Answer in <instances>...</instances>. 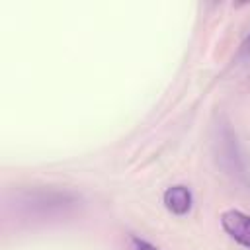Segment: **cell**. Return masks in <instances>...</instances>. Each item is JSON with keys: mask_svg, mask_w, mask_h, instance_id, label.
Here are the masks:
<instances>
[{"mask_svg": "<svg viewBox=\"0 0 250 250\" xmlns=\"http://www.w3.org/2000/svg\"><path fill=\"white\" fill-rule=\"evenodd\" d=\"M131 244H133L135 250H160L158 246H154V244H150V242H146L143 238H137V236L131 238Z\"/></svg>", "mask_w": 250, "mask_h": 250, "instance_id": "obj_3", "label": "cell"}, {"mask_svg": "<svg viewBox=\"0 0 250 250\" xmlns=\"http://www.w3.org/2000/svg\"><path fill=\"white\" fill-rule=\"evenodd\" d=\"M244 49H246V51H250V37H248V43L244 45Z\"/></svg>", "mask_w": 250, "mask_h": 250, "instance_id": "obj_4", "label": "cell"}, {"mask_svg": "<svg viewBox=\"0 0 250 250\" xmlns=\"http://www.w3.org/2000/svg\"><path fill=\"white\" fill-rule=\"evenodd\" d=\"M221 227L234 242L250 248V215L238 209H227L221 215Z\"/></svg>", "mask_w": 250, "mask_h": 250, "instance_id": "obj_1", "label": "cell"}, {"mask_svg": "<svg viewBox=\"0 0 250 250\" xmlns=\"http://www.w3.org/2000/svg\"><path fill=\"white\" fill-rule=\"evenodd\" d=\"M164 205L174 215H186L191 209V191L186 186H172L164 191Z\"/></svg>", "mask_w": 250, "mask_h": 250, "instance_id": "obj_2", "label": "cell"}]
</instances>
